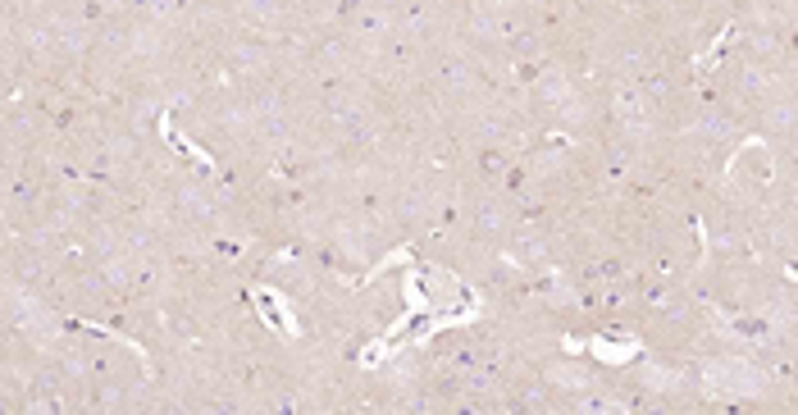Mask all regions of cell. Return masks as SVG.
I'll list each match as a JSON object with an SVG mask.
<instances>
[{"instance_id":"1","label":"cell","mask_w":798,"mask_h":415,"mask_svg":"<svg viewBox=\"0 0 798 415\" xmlns=\"http://www.w3.org/2000/svg\"><path fill=\"white\" fill-rule=\"evenodd\" d=\"M707 379H712V388L730 392V398H748V392H758V388H762L758 369L744 365V361H717L712 369H707Z\"/></svg>"}]
</instances>
